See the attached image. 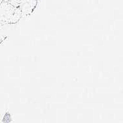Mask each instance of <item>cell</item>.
<instances>
[{
  "label": "cell",
  "instance_id": "277c9868",
  "mask_svg": "<svg viewBox=\"0 0 123 123\" xmlns=\"http://www.w3.org/2000/svg\"><path fill=\"white\" fill-rule=\"evenodd\" d=\"M3 1H6V2H9V0H3Z\"/></svg>",
  "mask_w": 123,
  "mask_h": 123
},
{
  "label": "cell",
  "instance_id": "7a4b0ae2",
  "mask_svg": "<svg viewBox=\"0 0 123 123\" xmlns=\"http://www.w3.org/2000/svg\"><path fill=\"white\" fill-rule=\"evenodd\" d=\"M22 13L21 10L19 9L18 7H16V9L14 10V14L12 15V18H11V23L13 24H17V22L22 17Z\"/></svg>",
  "mask_w": 123,
  "mask_h": 123
},
{
  "label": "cell",
  "instance_id": "3957f363",
  "mask_svg": "<svg viewBox=\"0 0 123 123\" xmlns=\"http://www.w3.org/2000/svg\"><path fill=\"white\" fill-rule=\"evenodd\" d=\"M5 39H6V37H3V36H1V35H0V45L1 44V43L3 41V40H5Z\"/></svg>",
  "mask_w": 123,
  "mask_h": 123
},
{
  "label": "cell",
  "instance_id": "6da1fadb",
  "mask_svg": "<svg viewBox=\"0 0 123 123\" xmlns=\"http://www.w3.org/2000/svg\"><path fill=\"white\" fill-rule=\"evenodd\" d=\"M16 7L9 2L3 1L0 4V27L6 23H11V18Z\"/></svg>",
  "mask_w": 123,
  "mask_h": 123
},
{
  "label": "cell",
  "instance_id": "5b68a950",
  "mask_svg": "<svg viewBox=\"0 0 123 123\" xmlns=\"http://www.w3.org/2000/svg\"><path fill=\"white\" fill-rule=\"evenodd\" d=\"M3 1V0H0V4H1V3Z\"/></svg>",
  "mask_w": 123,
  "mask_h": 123
}]
</instances>
